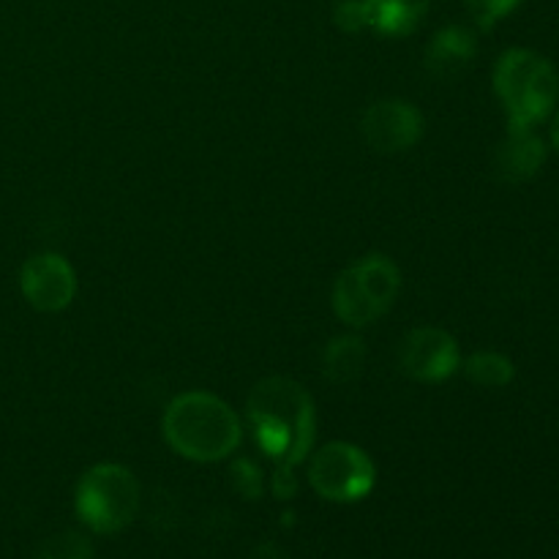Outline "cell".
I'll list each match as a JSON object with an SVG mask.
<instances>
[{"instance_id": "obj_17", "label": "cell", "mask_w": 559, "mask_h": 559, "mask_svg": "<svg viewBox=\"0 0 559 559\" xmlns=\"http://www.w3.org/2000/svg\"><path fill=\"white\" fill-rule=\"evenodd\" d=\"M336 22L342 31H364L366 14H364V0H342L336 5Z\"/></svg>"}, {"instance_id": "obj_1", "label": "cell", "mask_w": 559, "mask_h": 559, "mask_svg": "<svg viewBox=\"0 0 559 559\" xmlns=\"http://www.w3.org/2000/svg\"><path fill=\"white\" fill-rule=\"evenodd\" d=\"M249 418L257 442L284 469L304 462L314 442V404L304 385L287 377H271L254 388L249 399Z\"/></svg>"}, {"instance_id": "obj_14", "label": "cell", "mask_w": 559, "mask_h": 559, "mask_svg": "<svg viewBox=\"0 0 559 559\" xmlns=\"http://www.w3.org/2000/svg\"><path fill=\"white\" fill-rule=\"evenodd\" d=\"M464 374L480 388H506L516 377V369L513 360L500 353H475L473 358L464 360Z\"/></svg>"}, {"instance_id": "obj_12", "label": "cell", "mask_w": 559, "mask_h": 559, "mask_svg": "<svg viewBox=\"0 0 559 559\" xmlns=\"http://www.w3.org/2000/svg\"><path fill=\"white\" fill-rule=\"evenodd\" d=\"M429 0H364L366 27L380 36H409L424 22Z\"/></svg>"}, {"instance_id": "obj_19", "label": "cell", "mask_w": 559, "mask_h": 559, "mask_svg": "<svg viewBox=\"0 0 559 559\" xmlns=\"http://www.w3.org/2000/svg\"><path fill=\"white\" fill-rule=\"evenodd\" d=\"M551 145H555L557 153H559V112H557L555 123H551Z\"/></svg>"}, {"instance_id": "obj_16", "label": "cell", "mask_w": 559, "mask_h": 559, "mask_svg": "<svg viewBox=\"0 0 559 559\" xmlns=\"http://www.w3.org/2000/svg\"><path fill=\"white\" fill-rule=\"evenodd\" d=\"M464 3H467V11L473 14L475 25L489 31L497 22L506 20L511 11H516L522 0H464Z\"/></svg>"}, {"instance_id": "obj_8", "label": "cell", "mask_w": 559, "mask_h": 559, "mask_svg": "<svg viewBox=\"0 0 559 559\" xmlns=\"http://www.w3.org/2000/svg\"><path fill=\"white\" fill-rule=\"evenodd\" d=\"M366 142L380 153H402L418 145L424 136V115L402 98L374 102L360 120Z\"/></svg>"}, {"instance_id": "obj_15", "label": "cell", "mask_w": 559, "mask_h": 559, "mask_svg": "<svg viewBox=\"0 0 559 559\" xmlns=\"http://www.w3.org/2000/svg\"><path fill=\"white\" fill-rule=\"evenodd\" d=\"M33 559H93V544L76 530H63L44 540Z\"/></svg>"}, {"instance_id": "obj_6", "label": "cell", "mask_w": 559, "mask_h": 559, "mask_svg": "<svg viewBox=\"0 0 559 559\" xmlns=\"http://www.w3.org/2000/svg\"><path fill=\"white\" fill-rule=\"evenodd\" d=\"M309 484L331 502H358L374 489L377 469L369 453L353 442H328L311 456Z\"/></svg>"}, {"instance_id": "obj_13", "label": "cell", "mask_w": 559, "mask_h": 559, "mask_svg": "<svg viewBox=\"0 0 559 559\" xmlns=\"http://www.w3.org/2000/svg\"><path fill=\"white\" fill-rule=\"evenodd\" d=\"M366 364V347L358 336H336L322 353V371L333 385H349L360 377Z\"/></svg>"}, {"instance_id": "obj_2", "label": "cell", "mask_w": 559, "mask_h": 559, "mask_svg": "<svg viewBox=\"0 0 559 559\" xmlns=\"http://www.w3.org/2000/svg\"><path fill=\"white\" fill-rule=\"evenodd\" d=\"M162 431L178 456L200 464L222 462L243 440V426L235 409L207 391L175 396L164 409Z\"/></svg>"}, {"instance_id": "obj_7", "label": "cell", "mask_w": 559, "mask_h": 559, "mask_svg": "<svg viewBox=\"0 0 559 559\" xmlns=\"http://www.w3.org/2000/svg\"><path fill=\"white\" fill-rule=\"evenodd\" d=\"M399 366L418 382H445L462 366L456 338L442 328H415L399 344Z\"/></svg>"}, {"instance_id": "obj_9", "label": "cell", "mask_w": 559, "mask_h": 559, "mask_svg": "<svg viewBox=\"0 0 559 559\" xmlns=\"http://www.w3.org/2000/svg\"><path fill=\"white\" fill-rule=\"evenodd\" d=\"M20 287L27 304L38 311L69 309L76 295V273L60 254H36L22 265Z\"/></svg>"}, {"instance_id": "obj_18", "label": "cell", "mask_w": 559, "mask_h": 559, "mask_svg": "<svg viewBox=\"0 0 559 559\" xmlns=\"http://www.w3.org/2000/svg\"><path fill=\"white\" fill-rule=\"evenodd\" d=\"M254 559H284L282 549H276V546H262V549H257Z\"/></svg>"}, {"instance_id": "obj_3", "label": "cell", "mask_w": 559, "mask_h": 559, "mask_svg": "<svg viewBox=\"0 0 559 559\" xmlns=\"http://www.w3.org/2000/svg\"><path fill=\"white\" fill-rule=\"evenodd\" d=\"M495 91L508 115V129H535L557 107L559 74L544 55L513 47L495 66Z\"/></svg>"}, {"instance_id": "obj_4", "label": "cell", "mask_w": 559, "mask_h": 559, "mask_svg": "<svg viewBox=\"0 0 559 559\" xmlns=\"http://www.w3.org/2000/svg\"><path fill=\"white\" fill-rule=\"evenodd\" d=\"M402 289V273L385 254L360 257L333 284V311L349 328L374 325L391 311Z\"/></svg>"}, {"instance_id": "obj_10", "label": "cell", "mask_w": 559, "mask_h": 559, "mask_svg": "<svg viewBox=\"0 0 559 559\" xmlns=\"http://www.w3.org/2000/svg\"><path fill=\"white\" fill-rule=\"evenodd\" d=\"M546 162V145L533 129H508V136L495 153V167L502 180L522 183L538 175Z\"/></svg>"}, {"instance_id": "obj_11", "label": "cell", "mask_w": 559, "mask_h": 559, "mask_svg": "<svg viewBox=\"0 0 559 559\" xmlns=\"http://www.w3.org/2000/svg\"><path fill=\"white\" fill-rule=\"evenodd\" d=\"M478 55V41L475 33L462 25H448L435 33V38L426 47V69L437 80H453L469 66V60Z\"/></svg>"}, {"instance_id": "obj_5", "label": "cell", "mask_w": 559, "mask_h": 559, "mask_svg": "<svg viewBox=\"0 0 559 559\" xmlns=\"http://www.w3.org/2000/svg\"><path fill=\"white\" fill-rule=\"evenodd\" d=\"M76 516L102 535L120 533L140 511V484L120 464H96L76 484Z\"/></svg>"}]
</instances>
